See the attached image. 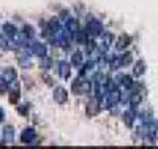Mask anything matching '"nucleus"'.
<instances>
[{
    "label": "nucleus",
    "mask_w": 158,
    "mask_h": 149,
    "mask_svg": "<svg viewBox=\"0 0 158 149\" xmlns=\"http://www.w3.org/2000/svg\"><path fill=\"white\" fill-rule=\"evenodd\" d=\"M73 90L79 95L82 94H87L92 90V81H89V78H84V76H79L74 83H73Z\"/></svg>",
    "instance_id": "1"
},
{
    "label": "nucleus",
    "mask_w": 158,
    "mask_h": 149,
    "mask_svg": "<svg viewBox=\"0 0 158 149\" xmlns=\"http://www.w3.org/2000/svg\"><path fill=\"white\" fill-rule=\"evenodd\" d=\"M29 46V51L33 54V56H38L40 59H43L48 56V46L41 42H35V40H30V42L27 43Z\"/></svg>",
    "instance_id": "2"
},
{
    "label": "nucleus",
    "mask_w": 158,
    "mask_h": 149,
    "mask_svg": "<svg viewBox=\"0 0 158 149\" xmlns=\"http://www.w3.org/2000/svg\"><path fill=\"white\" fill-rule=\"evenodd\" d=\"M87 32H89V35H92V37H100V35H103V24H101V21H98L97 18H89L87 19Z\"/></svg>",
    "instance_id": "3"
},
{
    "label": "nucleus",
    "mask_w": 158,
    "mask_h": 149,
    "mask_svg": "<svg viewBox=\"0 0 158 149\" xmlns=\"http://www.w3.org/2000/svg\"><path fill=\"white\" fill-rule=\"evenodd\" d=\"M114 43V37L109 33V32H103V35H101V45H100V51L104 54L109 48H111V45Z\"/></svg>",
    "instance_id": "4"
},
{
    "label": "nucleus",
    "mask_w": 158,
    "mask_h": 149,
    "mask_svg": "<svg viewBox=\"0 0 158 149\" xmlns=\"http://www.w3.org/2000/svg\"><path fill=\"white\" fill-rule=\"evenodd\" d=\"M21 140H22V143H25V144H32V143L36 140V132H35V129H32V127L24 129V132H22V135H21Z\"/></svg>",
    "instance_id": "5"
},
{
    "label": "nucleus",
    "mask_w": 158,
    "mask_h": 149,
    "mask_svg": "<svg viewBox=\"0 0 158 149\" xmlns=\"http://www.w3.org/2000/svg\"><path fill=\"white\" fill-rule=\"evenodd\" d=\"M115 81H117V84H120L123 89H131V87L135 86L133 78H131L130 75H118V76L115 78Z\"/></svg>",
    "instance_id": "6"
},
{
    "label": "nucleus",
    "mask_w": 158,
    "mask_h": 149,
    "mask_svg": "<svg viewBox=\"0 0 158 149\" xmlns=\"http://www.w3.org/2000/svg\"><path fill=\"white\" fill-rule=\"evenodd\" d=\"M52 97H54V100H56L59 105H63L65 102L68 100V92L65 90L63 87H56V89H54V95H52Z\"/></svg>",
    "instance_id": "7"
},
{
    "label": "nucleus",
    "mask_w": 158,
    "mask_h": 149,
    "mask_svg": "<svg viewBox=\"0 0 158 149\" xmlns=\"http://www.w3.org/2000/svg\"><path fill=\"white\" fill-rule=\"evenodd\" d=\"M63 25L67 27V29L73 33V35H76V32L79 30V25H77V21H76V18H73V16H68L67 19L63 21Z\"/></svg>",
    "instance_id": "8"
},
{
    "label": "nucleus",
    "mask_w": 158,
    "mask_h": 149,
    "mask_svg": "<svg viewBox=\"0 0 158 149\" xmlns=\"http://www.w3.org/2000/svg\"><path fill=\"white\" fill-rule=\"evenodd\" d=\"M59 75H60V78H63V79L70 78V75H71V65H70L68 62H60V64H59Z\"/></svg>",
    "instance_id": "9"
},
{
    "label": "nucleus",
    "mask_w": 158,
    "mask_h": 149,
    "mask_svg": "<svg viewBox=\"0 0 158 149\" xmlns=\"http://www.w3.org/2000/svg\"><path fill=\"white\" fill-rule=\"evenodd\" d=\"M2 76L6 79V83H8V84L15 83V81H16V78H18V75H16V70H15V68H11V67H6V68L2 72Z\"/></svg>",
    "instance_id": "10"
},
{
    "label": "nucleus",
    "mask_w": 158,
    "mask_h": 149,
    "mask_svg": "<svg viewBox=\"0 0 158 149\" xmlns=\"http://www.w3.org/2000/svg\"><path fill=\"white\" fill-rule=\"evenodd\" d=\"M2 135H3V141L5 143H13L15 141V129L11 125H5L3 130H2Z\"/></svg>",
    "instance_id": "11"
},
{
    "label": "nucleus",
    "mask_w": 158,
    "mask_h": 149,
    "mask_svg": "<svg viewBox=\"0 0 158 149\" xmlns=\"http://www.w3.org/2000/svg\"><path fill=\"white\" fill-rule=\"evenodd\" d=\"M74 38H76V43L87 45L89 43V32L87 30H77L76 35H74Z\"/></svg>",
    "instance_id": "12"
},
{
    "label": "nucleus",
    "mask_w": 158,
    "mask_h": 149,
    "mask_svg": "<svg viewBox=\"0 0 158 149\" xmlns=\"http://www.w3.org/2000/svg\"><path fill=\"white\" fill-rule=\"evenodd\" d=\"M82 64H84V54L81 51L74 52L73 56H71V65L77 68V67H82Z\"/></svg>",
    "instance_id": "13"
},
{
    "label": "nucleus",
    "mask_w": 158,
    "mask_h": 149,
    "mask_svg": "<svg viewBox=\"0 0 158 149\" xmlns=\"http://www.w3.org/2000/svg\"><path fill=\"white\" fill-rule=\"evenodd\" d=\"M141 102H142V95L139 92H131V95H130V106H133V108H136V106H139L141 105Z\"/></svg>",
    "instance_id": "14"
},
{
    "label": "nucleus",
    "mask_w": 158,
    "mask_h": 149,
    "mask_svg": "<svg viewBox=\"0 0 158 149\" xmlns=\"http://www.w3.org/2000/svg\"><path fill=\"white\" fill-rule=\"evenodd\" d=\"M130 42H131V38H130L128 35H120V37L117 38L115 48H117V49H123V48H127V46L130 45Z\"/></svg>",
    "instance_id": "15"
},
{
    "label": "nucleus",
    "mask_w": 158,
    "mask_h": 149,
    "mask_svg": "<svg viewBox=\"0 0 158 149\" xmlns=\"http://www.w3.org/2000/svg\"><path fill=\"white\" fill-rule=\"evenodd\" d=\"M133 72H135V75H136V76H142V75H144V72H146V64H144L142 60H141V62H136V64H135V70H133Z\"/></svg>",
    "instance_id": "16"
},
{
    "label": "nucleus",
    "mask_w": 158,
    "mask_h": 149,
    "mask_svg": "<svg viewBox=\"0 0 158 149\" xmlns=\"http://www.w3.org/2000/svg\"><path fill=\"white\" fill-rule=\"evenodd\" d=\"M22 33H24L25 37H27V38H30V40L35 37V30H33V27H32L30 24H25V25H24V30H22Z\"/></svg>",
    "instance_id": "17"
},
{
    "label": "nucleus",
    "mask_w": 158,
    "mask_h": 149,
    "mask_svg": "<svg viewBox=\"0 0 158 149\" xmlns=\"http://www.w3.org/2000/svg\"><path fill=\"white\" fill-rule=\"evenodd\" d=\"M19 64L24 67V68H30V67H32L30 56H19Z\"/></svg>",
    "instance_id": "18"
},
{
    "label": "nucleus",
    "mask_w": 158,
    "mask_h": 149,
    "mask_svg": "<svg viewBox=\"0 0 158 149\" xmlns=\"http://www.w3.org/2000/svg\"><path fill=\"white\" fill-rule=\"evenodd\" d=\"M131 54L130 52H123V54H120V62H122V67H125V65H130L131 64Z\"/></svg>",
    "instance_id": "19"
},
{
    "label": "nucleus",
    "mask_w": 158,
    "mask_h": 149,
    "mask_svg": "<svg viewBox=\"0 0 158 149\" xmlns=\"http://www.w3.org/2000/svg\"><path fill=\"white\" fill-rule=\"evenodd\" d=\"M8 87H10V84L6 83V79H5L2 75H0V92H2V94H3V92H6V90H8Z\"/></svg>",
    "instance_id": "20"
},
{
    "label": "nucleus",
    "mask_w": 158,
    "mask_h": 149,
    "mask_svg": "<svg viewBox=\"0 0 158 149\" xmlns=\"http://www.w3.org/2000/svg\"><path fill=\"white\" fill-rule=\"evenodd\" d=\"M41 67H43L44 70H49L51 67H52V59H49L48 56L43 57V59H41Z\"/></svg>",
    "instance_id": "21"
},
{
    "label": "nucleus",
    "mask_w": 158,
    "mask_h": 149,
    "mask_svg": "<svg viewBox=\"0 0 158 149\" xmlns=\"http://www.w3.org/2000/svg\"><path fill=\"white\" fill-rule=\"evenodd\" d=\"M18 113H19L21 116H27L29 108H27V106H18Z\"/></svg>",
    "instance_id": "22"
},
{
    "label": "nucleus",
    "mask_w": 158,
    "mask_h": 149,
    "mask_svg": "<svg viewBox=\"0 0 158 149\" xmlns=\"http://www.w3.org/2000/svg\"><path fill=\"white\" fill-rule=\"evenodd\" d=\"M3 117H5V114H3V110H0V121H3Z\"/></svg>",
    "instance_id": "23"
}]
</instances>
